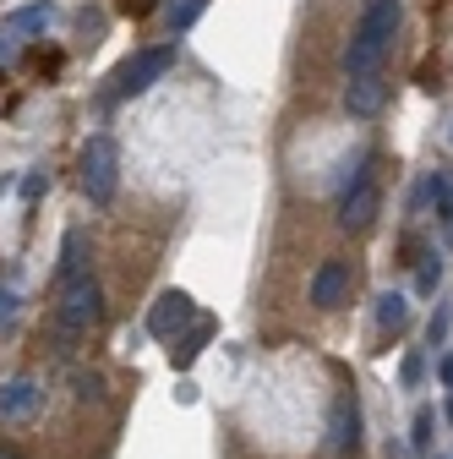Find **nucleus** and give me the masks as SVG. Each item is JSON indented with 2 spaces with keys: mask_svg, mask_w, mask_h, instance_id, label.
Instances as JSON below:
<instances>
[{
  "mask_svg": "<svg viewBox=\"0 0 453 459\" xmlns=\"http://www.w3.org/2000/svg\"><path fill=\"white\" fill-rule=\"evenodd\" d=\"M399 17H405L399 0H372V6H366L355 39H350V49H345V72H350V77L377 72V61H382L388 44H393V33H399Z\"/></svg>",
  "mask_w": 453,
  "mask_h": 459,
  "instance_id": "f257e3e1",
  "label": "nucleus"
},
{
  "mask_svg": "<svg viewBox=\"0 0 453 459\" xmlns=\"http://www.w3.org/2000/svg\"><path fill=\"white\" fill-rule=\"evenodd\" d=\"M104 317V296L93 279L61 284V307H55V328H61V351H72V339H82L93 323Z\"/></svg>",
  "mask_w": 453,
  "mask_h": 459,
  "instance_id": "f03ea898",
  "label": "nucleus"
},
{
  "mask_svg": "<svg viewBox=\"0 0 453 459\" xmlns=\"http://www.w3.org/2000/svg\"><path fill=\"white\" fill-rule=\"evenodd\" d=\"M115 186H121V148L109 143V137H93L82 148V192L88 203H115Z\"/></svg>",
  "mask_w": 453,
  "mask_h": 459,
  "instance_id": "7ed1b4c3",
  "label": "nucleus"
},
{
  "mask_svg": "<svg viewBox=\"0 0 453 459\" xmlns=\"http://www.w3.org/2000/svg\"><path fill=\"white\" fill-rule=\"evenodd\" d=\"M169 66H175V44H158V49H142V55H132V61L109 77V99H137V93H148Z\"/></svg>",
  "mask_w": 453,
  "mask_h": 459,
  "instance_id": "20e7f679",
  "label": "nucleus"
},
{
  "mask_svg": "<svg viewBox=\"0 0 453 459\" xmlns=\"http://www.w3.org/2000/svg\"><path fill=\"white\" fill-rule=\"evenodd\" d=\"M186 323H197V307H192L186 290H164V296L153 301V312H148V333H158V339L181 333Z\"/></svg>",
  "mask_w": 453,
  "mask_h": 459,
  "instance_id": "39448f33",
  "label": "nucleus"
},
{
  "mask_svg": "<svg viewBox=\"0 0 453 459\" xmlns=\"http://www.w3.org/2000/svg\"><path fill=\"white\" fill-rule=\"evenodd\" d=\"M355 448H361V405H355V394H338L333 399V454L355 459Z\"/></svg>",
  "mask_w": 453,
  "mask_h": 459,
  "instance_id": "423d86ee",
  "label": "nucleus"
},
{
  "mask_svg": "<svg viewBox=\"0 0 453 459\" xmlns=\"http://www.w3.org/2000/svg\"><path fill=\"white\" fill-rule=\"evenodd\" d=\"M312 301L322 307V312H338L350 301V263H322L317 268V279H312Z\"/></svg>",
  "mask_w": 453,
  "mask_h": 459,
  "instance_id": "0eeeda50",
  "label": "nucleus"
},
{
  "mask_svg": "<svg viewBox=\"0 0 453 459\" xmlns=\"http://www.w3.org/2000/svg\"><path fill=\"white\" fill-rule=\"evenodd\" d=\"M377 208H382V192L372 181H355L345 192V203H338V224H345V230H366L377 219Z\"/></svg>",
  "mask_w": 453,
  "mask_h": 459,
  "instance_id": "6e6552de",
  "label": "nucleus"
},
{
  "mask_svg": "<svg viewBox=\"0 0 453 459\" xmlns=\"http://www.w3.org/2000/svg\"><path fill=\"white\" fill-rule=\"evenodd\" d=\"M382 104H388V82H382V72L350 77V88H345V109H350V115H377Z\"/></svg>",
  "mask_w": 453,
  "mask_h": 459,
  "instance_id": "1a4fd4ad",
  "label": "nucleus"
},
{
  "mask_svg": "<svg viewBox=\"0 0 453 459\" xmlns=\"http://www.w3.org/2000/svg\"><path fill=\"white\" fill-rule=\"evenodd\" d=\"M38 399H44V388H38L33 377H12L6 388H0V416H6V421L33 416V411H38Z\"/></svg>",
  "mask_w": 453,
  "mask_h": 459,
  "instance_id": "9d476101",
  "label": "nucleus"
},
{
  "mask_svg": "<svg viewBox=\"0 0 453 459\" xmlns=\"http://www.w3.org/2000/svg\"><path fill=\"white\" fill-rule=\"evenodd\" d=\"M208 12V0H169V12H164V28H169V39L175 33H186L197 17Z\"/></svg>",
  "mask_w": 453,
  "mask_h": 459,
  "instance_id": "9b49d317",
  "label": "nucleus"
},
{
  "mask_svg": "<svg viewBox=\"0 0 453 459\" xmlns=\"http://www.w3.org/2000/svg\"><path fill=\"white\" fill-rule=\"evenodd\" d=\"M82 273V230H66V247H61V284H77Z\"/></svg>",
  "mask_w": 453,
  "mask_h": 459,
  "instance_id": "f8f14e48",
  "label": "nucleus"
},
{
  "mask_svg": "<svg viewBox=\"0 0 453 459\" xmlns=\"http://www.w3.org/2000/svg\"><path fill=\"white\" fill-rule=\"evenodd\" d=\"M405 317H410V301H405L399 290L377 296V323H382V328H405Z\"/></svg>",
  "mask_w": 453,
  "mask_h": 459,
  "instance_id": "ddd939ff",
  "label": "nucleus"
},
{
  "mask_svg": "<svg viewBox=\"0 0 453 459\" xmlns=\"http://www.w3.org/2000/svg\"><path fill=\"white\" fill-rule=\"evenodd\" d=\"M55 22V6H22V12H12V28L17 33H28V28H49Z\"/></svg>",
  "mask_w": 453,
  "mask_h": 459,
  "instance_id": "4468645a",
  "label": "nucleus"
},
{
  "mask_svg": "<svg viewBox=\"0 0 453 459\" xmlns=\"http://www.w3.org/2000/svg\"><path fill=\"white\" fill-rule=\"evenodd\" d=\"M208 333H213V328H208V323H197V328H192V333L181 339V351H169V356H175L181 367H192V361H197V351H202V339H208Z\"/></svg>",
  "mask_w": 453,
  "mask_h": 459,
  "instance_id": "2eb2a0df",
  "label": "nucleus"
},
{
  "mask_svg": "<svg viewBox=\"0 0 453 459\" xmlns=\"http://www.w3.org/2000/svg\"><path fill=\"white\" fill-rule=\"evenodd\" d=\"M437 279H442V263H437V252L421 263V273H415V284H421V296H432L437 290Z\"/></svg>",
  "mask_w": 453,
  "mask_h": 459,
  "instance_id": "dca6fc26",
  "label": "nucleus"
},
{
  "mask_svg": "<svg viewBox=\"0 0 453 459\" xmlns=\"http://www.w3.org/2000/svg\"><path fill=\"white\" fill-rule=\"evenodd\" d=\"M448 328H453V312H448V307H437V312H432V323H426V339H432V344H442V339H448Z\"/></svg>",
  "mask_w": 453,
  "mask_h": 459,
  "instance_id": "f3484780",
  "label": "nucleus"
},
{
  "mask_svg": "<svg viewBox=\"0 0 453 459\" xmlns=\"http://www.w3.org/2000/svg\"><path fill=\"white\" fill-rule=\"evenodd\" d=\"M415 448H432V405L415 411Z\"/></svg>",
  "mask_w": 453,
  "mask_h": 459,
  "instance_id": "a211bd4d",
  "label": "nucleus"
},
{
  "mask_svg": "<svg viewBox=\"0 0 453 459\" xmlns=\"http://www.w3.org/2000/svg\"><path fill=\"white\" fill-rule=\"evenodd\" d=\"M421 372H426V361H421V356H405V388H415Z\"/></svg>",
  "mask_w": 453,
  "mask_h": 459,
  "instance_id": "6ab92c4d",
  "label": "nucleus"
},
{
  "mask_svg": "<svg viewBox=\"0 0 453 459\" xmlns=\"http://www.w3.org/2000/svg\"><path fill=\"white\" fill-rule=\"evenodd\" d=\"M77 394L82 399H98V377H77Z\"/></svg>",
  "mask_w": 453,
  "mask_h": 459,
  "instance_id": "aec40b11",
  "label": "nucleus"
},
{
  "mask_svg": "<svg viewBox=\"0 0 453 459\" xmlns=\"http://www.w3.org/2000/svg\"><path fill=\"white\" fill-rule=\"evenodd\" d=\"M0 459H28V454H22L17 443H0Z\"/></svg>",
  "mask_w": 453,
  "mask_h": 459,
  "instance_id": "412c9836",
  "label": "nucleus"
},
{
  "mask_svg": "<svg viewBox=\"0 0 453 459\" xmlns=\"http://www.w3.org/2000/svg\"><path fill=\"white\" fill-rule=\"evenodd\" d=\"M437 372H442V383L453 388V356H442V367H437Z\"/></svg>",
  "mask_w": 453,
  "mask_h": 459,
  "instance_id": "4be33fe9",
  "label": "nucleus"
},
{
  "mask_svg": "<svg viewBox=\"0 0 453 459\" xmlns=\"http://www.w3.org/2000/svg\"><path fill=\"white\" fill-rule=\"evenodd\" d=\"M6 312H12V296H6V290H0V317H6Z\"/></svg>",
  "mask_w": 453,
  "mask_h": 459,
  "instance_id": "5701e85b",
  "label": "nucleus"
},
{
  "mask_svg": "<svg viewBox=\"0 0 453 459\" xmlns=\"http://www.w3.org/2000/svg\"><path fill=\"white\" fill-rule=\"evenodd\" d=\"M448 421H453V399H448Z\"/></svg>",
  "mask_w": 453,
  "mask_h": 459,
  "instance_id": "b1692460",
  "label": "nucleus"
}]
</instances>
